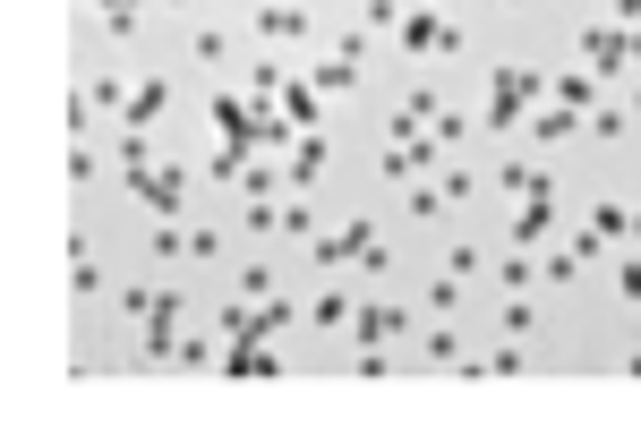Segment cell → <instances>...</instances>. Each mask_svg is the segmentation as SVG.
<instances>
[{
    "label": "cell",
    "instance_id": "1",
    "mask_svg": "<svg viewBox=\"0 0 641 427\" xmlns=\"http://www.w3.org/2000/svg\"><path fill=\"white\" fill-rule=\"evenodd\" d=\"M539 68H496L487 77V137H522V103L539 95Z\"/></svg>",
    "mask_w": 641,
    "mask_h": 427
},
{
    "label": "cell",
    "instance_id": "2",
    "mask_svg": "<svg viewBox=\"0 0 641 427\" xmlns=\"http://www.w3.org/2000/svg\"><path fill=\"white\" fill-rule=\"evenodd\" d=\"M128 189L155 205V223H171V214H180V198H189V171H180V163H146V171H128Z\"/></svg>",
    "mask_w": 641,
    "mask_h": 427
},
{
    "label": "cell",
    "instance_id": "3",
    "mask_svg": "<svg viewBox=\"0 0 641 427\" xmlns=\"http://www.w3.org/2000/svg\"><path fill=\"white\" fill-rule=\"evenodd\" d=\"M402 52H411V61H428V52H462V26H445L437 9H411V18H402Z\"/></svg>",
    "mask_w": 641,
    "mask_h": 427
},
{
    "label": "cell",
    "instance_id": "4",
    "mask_svg": "<svg viewBox=\"0 0 641 427\" xmlns=\"http://www.w3.org/2000/svg\"><path fill=\"white\" fill-rule=\"evenodd\" d=\"M256 120H265V111H256V103H240L231 86L214 95V137H223V146H240V154H256Z\"/></svg>",
    "mask_w": 641,
    "mask_h": 427
},
{
    "label": "cell",
    "instance_id": "5",
    "mask_svg": "<svg viewBox=\"0 0 641 427\" xmlns=\"http://www.w3.org/2000/svg\"><path fill=\"white\" fill-rule=\"evenodd\" d=\"M137 325H146V333H137V342H146V360H171V351H180V291H162Z\"/></svg>",
    "mask_w": 641,
    "mask_h": 427
},
{
    "label": "cell",
    "instance_id": "6",
    "mask_svg": "<svg viewBox=\"0 0 641 427\" xmlns=\"http://www.w3.org/2000/svg\"><path fill=\"white\" fill-rule=\"evenodd\" d=\"M547 95H556V111L590 120V111H599V68H556V77H547Z\"/></svg>",
    "mask_w": 641,
    "mask_h": 427
},
{
    "label": "cell",
    "instance_id": "7",
    "mask_svg": "<svg viewBox=\"0 0 641 427\" xmlns=\"http://www.w3.org/2000/svg\"><path fill=\"white\" fill-rule=\"evenodd\" d=\"M547 231H556V189H547V180H530V205H522V223H513V239L530 248V239H547Z\"/></svg>",
    "mask_w": 641,
    "mask_h": 427
},
{
    "label": "cell",
    "instance_id": "8",
    "mask_svg": "<svg viewBox=\"0 0 641 427\" xmlns=\"http://www.w3.org/2000/svg\"><path fill=\"white\" fill-rule=\"evenodd\" d=\"M334 239H343V265H368V274H385V239L368 231V214H359L351 231H334Z\"/></svg>",
    "mask_w": 641,
    "mask_h": 427
},
{
    "label": "cell",
    "instance_id": "9",
    "mask_svg": "<svg viewBox=\"0 0 641 427\" xmlns=\"http://www.w3.org/2000/svg\"><path fill=\"white\" fill-rule=\"evenodd\" d=\"M351 333H359V342H393V333H402V308L368 299V308H351Z\"/></svg>",
    "mask_w": 641,
    "mask_h": 427
},
{
    "label": "cell",
    "instance_id": "10",
    "mask_svg": "<svg viewBox=\"0 0 641 427\" xmlns=\"http://www.w3.org/2000/svg\"><path fill=\"white\" fill-rule=\"evenodd\" d=\"M581 52H590L599 68H633V52H624V26H590V34H581Z\"/></svg>",
    "mask_w": 641,
    "mask_h": 427
},
{
    "label": "cell",
    "instance_id": "11",
    "mask_svg": "<svg viewBox=\"0 0 641 427\" xmlns=\"http://www.w3.org/2000/svg\"><path fill=\"white\" fill-rule=\"evenodd\" d=\"M214 367H223V376H274L283 360H274V351H256V342H231V351H223Z\"/></svg>",
    "mask_w": 641,
    "mask_h": 427
},
{
    "label": "cell",
    "instance_id": "12",
    "mask_svg": "<svg viewBox=\"0 0 641 427\" xmlns=\"http://www.w3.org/2000/svg\"><path fill=\"white\" fill-rule=\"evenodd\" d=\"M256 34H265V43H291V34H308V9H283V0H274V9H256Z\"/></svg>",
    "mask_w": 641,
    "mask_h": 427
},
{
    "label": "cell",
    "instance_id": "13",
    "mask_svg": "<svg viewBox=\"0 0 641 427\" xmlns=\"http://www.w3.org/2000/svg\"><path fill=\"white\" fill-rule=\"evenodd\" d=\"M317 77H291V86H283V111H291V120H300V129H317Z\"/></svg>",
    "mask_w": 641,
    "mask_h": 427
},
{
    "label": "cell",
    "instance_id": "14",
    "mask_svg": "<svg viewBox=\"0 0 641 427\" xmlns=\"http://www.w3.org/2000/svg\"><path fill=\"white\" fill-rule=\"evenodd\" d=\"M317 171H325V137L308 129V137H300V146H291V189H308Z\"/></svg>",
    "mask_w": 641,
    "mask_h": 427
},
{
    "label": "cell",
    "instance_id": "15",
    "mask_svg": "<svg viewBox=\"0 0 641 427\" xmlns=\"http://www.w3.org/2000/svg\"><path fill=\"white\" fill-rule=\"evenodd\" d=\"M128 129H155L162 120V77H146V86H137V95H128V111H120Z\"/></svg>",
    "mask_w": 641,
    "mask_h": 427
},
{
    "label": "cell",
    "instance_id": "16",
    "mask_svg": "<svg viewBox=\"0 0 641 427\" xmlns=\"http://www.w3.org/2000/svg\"><path fill=\"white\" fill-rule=\"evenodd\" d=\"M308 77H317V95H343V86H359V61H343V52H325V61L308 68Z\"/></svg>",
    "mask_w": 641,
    "mask_h": 427
},
{
    "label": "cell",
    "instance_id": "17",
    "mask_svg": "<svg viewBox=\"0 0 641 427\" xmlns=\"http://www.w3.org/2000/svg\"><path fill=\"white\" fill-rule=\"evenodd\" d=\"M590 231H599V239H624V231H633V214H624V205H590Z\"/></svg>",
    "mask_w": 641,
    "mask_h": 427
},
{
    "label": "cell",
    "instance_id": "18",
    "mask_svg": "<svg viewBox=\"0 0 641 427\" xmlns=\"http://www.w3.org/2000/svg\"><path fill=\"white\" fill-rule=\"evenodd\" d=\"M308 325H351V299H343V291H325L317 308H308Z\"/></svg>",
    "mask_w": 641,
    "mask_h": 427
},
{
    "label": "cell",
    "instance_id": "19",
    "mask_svg": "<svg viewBox=\"0 0 641 427\" xmlns=\"http://www.w3.org/2000/svg\"><path fill=\"white\" fill-rule=\"evenodd\" d=\"M155 257H162V265L189 257V231H180V223H155Z\"/></svg>",
    "mask_w": 641,
    "mask_h": 427
},
{
    "label": "cell",
    "instance_id": "20",
    "mask_svg": "<svg viewBox=\"0 0 641 427\" xmlns=\"http://www.w3.org/2000/svg\"><path fill=\"white\" fill-rule=\"evenodd\" d=\"M428 137H437V146H462V137H471V120H462V111H437V120H428Z\"/></svg>",
    "mask_w": 641,
    "mask_h": 427
},
{
    "label": "cell",
    "instance_id": "21",
    "mask_svg": "<svg viewBox=\"0 0 641 427\" xmlns=\"http://www.w3.org/2000/svg\"><path fill=\"white\" fill-rule=\"evenodd\" d=\"M95 103H103V111H128V86L112 77V68H95Z\"/></svg>",
    "mask_w": 641,
    "mask_h": 427
},
{
    "label": "cell",
    "instance_id": "22",
    "mask_svg": "<svg viewBox=\"0 0 641 427\" xmlns=\"http://www.w3.org/2000/svg\"><path fill=\"white\" fill-rule=\"evenodd\" d=\"M530 282H539V265H530L522 248H513V257H505V291H530Z\"/></svg>",
    "mask_w": 641,
    "mask_h": 427
},
{
    "label": "cell",
    "instance_id": "23",
    "mask_svg": "<svg viewBox=\"0 0 641 427\" xmlns=\"http://www.w3.org/2000/svg\"><path fill=\"white\" fill-rule=\"evenodd\" d=\"M240 299H274V265H249L240 274Z\"/></svg>",
    "mask_w": 641,
    "mask_h": 427
},
{
    "label": "cell",
    "instance_id": "24",
    "mask_svg": "<svg viewBox=\"0 0 641 427\" xmlns=\"http://www.w3.org/2000/svg\"><path fill=\"white\" fill-rule=\"evenodd\" d=\"M103 18H112V34H128L137 26V0H103Z\"/></svg>",
    "mask_w": 641,
    "mask_h": 427
},
{
    "label": "cell",
    "instance_id": "25",
    "mask_svg": "<svg viewBox=\"0 0 641 427\" xmlns=\"http://www.w3.org/2000/svg\"><path fill=\"white\" fill-rule=\"evenodd\" d=\"M616 291H624V299H641V257L624 265V274H616Z\"/></svg>",
    "mask_w": 641,
    "mask_h": 427
},
{
    "label": "cell",
    "instance_id": "26",
    "mask_svg": "<svg viewBox=\"0 0 641 427\" xmlns=\"http://www.w3.org/2000/svg\"><path fill=\"white\" fill-rule=\"evenodd\" d=\"M616 9V26H641V0H608Z\"/></svg>",
    "mask_w": 641,
    "mask_h": 427
},
{
    "label": "cell",
    "instance_id": "27",
    "mask_svg": "<svg viewBox=\"0 0 641 427\" xmlns=\"http://www.w3.org/2000/svg\"><path fill=\"white\" fill-rule=\"evenodd\" d=\"M624 52H633V68H641V26H624Z\"/></svg>",
    "mask_w": 641,
    "mask_h": 427
},
{
    "label": "cell",
    "instance_id": "28",
    "mask_svg": "<svg viewBox=\"0 0 641 427\" xmlns=\"http://www.w3.org/2000/svg\"><path fill=\"white\" fill-rule=\"evenodd\" d=\"M633 120H641V86H633Z\"/></svg>",
    "mask_w": 641,
    "mask_h": 427
},
{
    "label": "cell",
    "instance_id": "29",
    "mask_svg": "<svg viewBox=\"0 0 641 427\" xmlns=\"http://www.w3.org/2000/svg\"><path fill=\"white\" fill-rule=\"evenodd\" d=\"M162 9H189V0H162Z\"/></svg>",
    "mask_w": 641,
    "mask_h": 427
},
{
    "label": "cell",
    "instance_id": "30",
    "mask_svg": "<svg viewBox=\"0 0 641 427\" xmlns=\"http://www.w3.org/2000/svg\"><path fill=\"white\" fill-rule=\"evenodd\" d=\"M633 239H641V214H633Z\"/></svg>",
    "mask_w": 641,
    "mask_h": 427
}]
</instances>
